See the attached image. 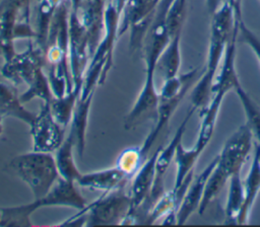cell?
<instances>
[{"mask_svg": "<svg viewBox=\"0 0 260 227\" xmlns=\"http://www.w3.org/2000/svg\"><path fill=\"white\" fill-rule=\"evenodd\" d=\"M238 17L235 8L228 1L211 15L210 35L205 70L195 82L191 93V102L195 109L202 110L212 98V85L220 66L226 45L237 26Z\"/></svg>", "mask_w": 260, "mask_h": 227, "instance_id": "1", "label": "cell"}, {"mask_svg": "<svg viewBox=\"0 0 260 227\" xmlns=\"http://www.w3.org/2000/svg\"><path fill=\"white\" fill-rule=\"evenodd\" d=\"M76 183L61 176L44 197L29 204L0 208L1 226L28 227L31 226L30 216L41 208L68 207L82 210L87 204L76 187Z\"/></svg>", "mask_w": 260, "mask_h": 227, "instance_id": "2", "label": "cell"}, {"mask_svg": "<svg viewBox=\"0 0 260 227\" xmlns=\"http://www.w3.org/2000/svg\"><path fill=\"white\" fill-rule=\"evenodd\" d=\"M6 168L28 186L34 200L48 194L60 177L55 157L49 152L32 150L18 154L9 161Z\"/></svg>", "mask_w": 260, "mask_h": 227, "instance_id": "3", "label": "cell"}, {"mask_svg": "<svg viewBox=\"0 0 260 227\" xmlns=\"http://www.w3.org/2000/svg\"><path fill=\"white\" fill-rule=\"evenodd\" d=\"M131 207L129 193L124 187L104 193L99 199L79 210L85 218V226L123 225Z\"/></svg>", "mask_w": 260, "mask_h": 227, "instance_id": "4", "label": "cell"}, {"mask_svg": "<svg viewBox=\"0 0 260 227\" xmlns=\"http://www.w3.org/2000/svg\"><path fill=\"white\" fill-rule=\"evenodd\" d=\"M161 0H128L122 10L118 36L130 30V49L136 51L142 46L144 35Z\"/></svg>", "mask_w": 260, "mask_h": 227, "instance_id": "5", "label": "cell"}, {"mask_svg": "<svg viewBox=\"0 0 260 227\" xmlns=\"http://www.w3.org/2000/svg\"><path fill=\"white\" fill-rule=\"evenodd\" d=\"M44 52L32 42L22 53H14L4 60L1 68V75L13 85L24 83L27 86L32 84L38 76L44 71Z\"/></svg>", "mask_w": 260, "mask_h": 227, "instance_id": "6", "label": "cell"}, {"mask_svg": "<svg viewBox=\"0 0 260 227\" xmlns=\"http://www.w3.org/2000/svg\"><path fill=\"white\" fill-rule=\"evenodd\" d=\"M29 129L34 151L53 153L65 139V128L55 120L49 102H43Z\"/></svg>", "mask_w": 260, "mask_h": 227, "instance_id": "7", "label": "cell"}, {"mask_svg": "<svg viewBox=\"0 0 260 227\" xmlns=\"http://www.w3.org/2000/svg\"><path fill=\"white\" fill-rule=\"evenodd\" d=\"M252 139L253 135L249 127L244 124L225 141L217 155V165L230 176L242 171L252 150Z\"/></svg>", "mask_w": 260, "mask_h": 227, "instance_id": "8", "label": "cell"}, {"mask_svg": "<svg viewBox=\"0 0 260 227\" xmlns=\"http://www.w3.org/2000/svg\"><path fill=\"white\" fill-rule=\"evenodd\" d=\"M158 151H159V147L155 150V152L149 158H147L142 163L140 168L133 175L132 185L129 192L130 199H131L130 212L126 217V219L124 220L123 225L125 224L131 225V221L134 214L146 201V199L148 198L151 192L154 178H155V162H156Z\"/></svg>", "mask_w": 260, "mask_h": 227, "instance_id": "9", "label": "cell"}, {"mask_svg": "<svg viewBox=\"0 0 260 227\" xmlns=\"http://www.w3.org/2000/svg\"><path fill=\"white\" fill-rule=\"evenodd\" d=\"M159 100V93L155 88L154 77L145 76L142 88L137 96L135 103L124 119V128L131 130L138 125L141 120L154 114Z\"/></svg>", "mask_w": 260, "mask_h": 227, "instance_id": "10", "label": "cell"}, {"mask_svg": "<svg viewBox=\"0 0 260 227\" xmlns=\"http://www.w3.org/2000/svg\"><path fill=\"white\" fill-rule=\"evenodd\" d=\"M236 13L238 10H235ZM238 17V14H237ZM238 36V22L237 26L226 45L221 63L219 72L217 71L213 85H212V95L213 94H222L225 96V94L234 90L235 86L240 82L239 76L237 74L236 70V55H237V49H236V41Z\"/></svg>", "mask_w": 260, "mask_h": 227, "instance_id": "11", "label": "cell"}, {"mask_svg": "<svg viewBox=\"0 0 260 227\" xmlns=\"http://www.w3.org/2000/svg\"><path fill=\"white\" fill-rule=\"evenodd\" d=\"M216 162L217 156H215L208 163V165L196 177L192 179L177 210V225L185 224L188 219L195 213V211L198 212L202 201L206 180L212 169L216 165Z\"/></svg>", "mask_w": 260, "mask_h": 227, "instance_id": "12", "label": "cell"}, {"mask_svg": "<svg viewBox=\"0 0 260 227\" xmlns=\"http://www.w3.org/2000/svg\"><path fill=\"white\" fill-rule=\"evenodd\" d=\"M130 178V176H128L117 165H115L114 167L102 170L86 173L81 172L76 180V184L88 190L108 193L114 190L125 187L128 179Z\"/></svg>", "mask_w": 260, "mask_h": 227, "instance_id": "13", "label": "cell"}, {"mask_svg": "<svg viewBox=\"0 0 260 227\" xmlns=\"http://www.w3.org/2000/svg\"><path fill=\"white\" fill-rule=\"evenodd\" d=\"M0 116L3 118L10 117L22 121L26 125H30L36 114L23 106L20 95L12 83L3 82L0 80Z\"/></svg>", "mask_w": 260, "mask_h": 227, "instance_id": "14", "label": "cell"}, {"mask_svg": "<svg viewBox=\"0 0 260 227\" xmlns=\"http://www.w3.org/2000/svg\"><path fill=\"white\" fill-rule=\"evenodd\" d=\"M260 192V161L254 152V157L244 181V203L237 218V225L248 223L252 207Z\"/></svg>", "mask_w": 260, "mask_h": 227, "instance_id": "15", "label": "cell"}, {"mask_svg": "<svg viewBox=\"0 0 260 227\" xmlns=\"http://www.w3.org/2000/svg\"><path fill=\"white\" fill-rule=\"evenodd\" d=\"M224 95L222 94H213L210 102L207 104V106L200 110V126H199V131L197 135V140L195 142V147L199 149L201 152L205 149V147L208 145L209 141L212 138L215 125H216V120L217 116L220 109V106L222 104Z\"/></svg>", "mask_w": 260, "mask_h": 227, "instance_id": "16", "label": "cell"}, {"mask_svg": "<svg viewBox=\"0 0 260 227\" xmlns=\"http://www.w3.org/2000/svg\"><path fill=\"white\" fill-rule=\"evenodd\" d=\"M75 147L74 137L70 131L65 137L61 146L55 151V161L60 176L66 180L76 183L77 178L81 174L73 156V148Z\"/></svg>", "mask_w": 260, "mask_h": 227, "instance_id": "17", "label": "cell"}, {"mask_svg": "<svg viewBox=\"0 0 260 227\" xmlns=\"http://www.w3.org/2000/svg\"><path fill=\"white\" fill-rule=\"evenodd\" d=\"M244 203V182L241 172L235 173L229 180V193L224 208L225 224H237V218Z\"/></svg>", "mask_w": 260, "mask_h": 227, "instance_id": "18", "label": "cell"}, {"mask_svg": "<svg viewBox=\"0 0 260 227\" xmlns=\"http://www.w3.org/2000/svg\"><path fill=\"white\" fill-rule=\"evenodd\" d=\"M201 153L202 152L195 146L186 149L182 142L178 145L174 158L176 162V175L173 190L178 188L184 182L186 177L194 171V166Z\"/></svg>", "mask_w": 260, "mask_h": 227, "instance_id": "19", "label": "cell"}, {"mask_svg": "<svg viewBox=\"0 0 260 227\" xmlns=\"http://www.w3.org/2000/svg\"><path fill=\"white\" fill-rule=\"evenodd\" d=\"M181 36L182 33H178L170 39L158 60L157 66L161 70L165 79L179 75L181 67Z\"/></svg>", "mask_w": 260, "mask_h": 227, "instance_id": "20", "label": "cell"}, {"mask_svg": "<svg viewBox=\"0 0 260 227\" xmlns=\"http://www.w3.org/2000/svg\"><path fill=\"white\" fill-rule=\"evenodd\" d=\"M234 90L245 111L246 125L249 127L256 143L260 146V108L251 98L249 93L243 88L241 82L235 86Z\"/></svg>", "mask_w": 260, "mask_h": 227, "instance_id": "21", "label": "cell"}, {"mask_svg": "<svg viewBox=\"0 0 260 227\" xmlns=\"http://www.w3.org/2000/svg\"><path fill=\"white\" fill-rule=\"evenodd\" d=\"M80 93V89L73 88L72 91L61 97H54L50 102L51 109L55 120L66 129L70 124L73 111Z\"/></svg>", "mask_w": 260, "mask_h": 227, "instance_id": "22", "label": "cell"}, {"mask_svg": "<svg viewBox=\"0 0 260 227\" xmlns=\"http://www.w3.org/2000/svg\"><path fill=\"white\" fill-rule=\"evenodd\" d=\"M230 177L231 176L224 170H222L217 165V162H216V165L212 169V171L209 174V176L206 180V183H205L202 201H201V204H200V207L198 210V213L200 215H202L204 213V211L207 209L209 204L222 191L224 185L230 180Z\"/></svg>", "mask_w": 260, "mask_h": 227, "instance_id": "23", "label": "cell"}, {"mask_svg": "<svg viewBox=\"0 0 260 227\" xmlns=\"http://www.w3.org/2000/svg\"><path fill=\"white\" fill-rule=\"evenodd\" d=\"M187 14V0H172L166 14V24L170 39L182 33Z\"/></svg>", "mask_w": 260, "mask_h": 227, "instance_id": "24", "label": "cell"}, {"mask_svg": "<svg viewBox=\"0 0 260 227\" xmlns=\"http://www.w3.org/2000/svg\"><path fill=\"white\" fill-rule=\"evenodd\" d=\"M35 97L41 98L44 102L49 103L54 98V94L52 92V88L45 71H43L38 76L36 81L29 86H27L26 91L20 95V99L23 103L30 101Z\"/></svg>", "mask_w": 260, "mask_h": 227, "instance_id": "25", "label": "cell"}, {"mask_svg": "<svg viewBox=\"0 0 260 227\" xmlns=\"http://www.w3.org/2000/svg\"><path fill=\"white\" fill-rule=\"evenodd\" d=\"M144 161L145 157L142 155L140 147H131L121 152L116 165L128 176L133 177Z\"/></svg>", "mask_w": 260, "mask_h": 227, "instance_id": "26", "label": "cell"}, {"mask_svg": "<svg viewBox=\"0 0 260 227\" xmlns=\"http://www.w3.org/2000/svg\"><path fill=\"white\" fill-rule=\"evenodd\" d=\"M108 0H85L79 13L85 23L94 25L104 22V14Z\"/></svg>", "mask_w": 260, "mask_h": 227, "instance_id": "27", "label": "cell"}, {"mask_svg": "<svg viewBox=\"0 0 260 227\" xmlns=\"http://www.w3.org/2000/svg\"><path fill=\"white\" fill-rule=\"evenodd\" d=\"M238 14V33L243 42L253 51L259 64H260V37L253 32L244 22L242 18V10L237 11Z\"/></svg>", "mask_w": 260, "mask_h": 227, "instance_id": "28", "label": "cell"}, {"mask_svg": "<svg viewBox=\"0 0 260 227\" xmlns=\"http://www.w3.org/2000/svg\"><path fill=\"white\" fill-rule=\"evenodd\" d=\"M224 1L226 0H206V6L209 14L212 15Z\"/></svg>", "mask_w": 260, "mask_h": 227, "instance_id": "29", "label": "cell"}, {"mask_svg": "<svg viewBox=\"0 0 260 227\" xmlns=\"http://www.w3.org/2000/svg\"><path fill=\"white\" fill-rule=\"evenodd\" d=\"M128 0H110V2L115 6L118 14L121 16V13H122V10L126 4Z\"/></svg>", "mask_w": 260, "mask_h": 227, "instance_id": "30", "label": "cell"}, {"mask_svg": "<svg viewBox=\"0 0 260 227\" xmlns=\"http://www.w3.org/2000/svg\"><path fill=\"white\" fill-rule=\"evenodd\" d=\"M230 4L234 6L235 9H241V0H226Z\"/></svg>", "mask_w": 260, "mask_h": 227, "instance_id": "31", "label": "cell"}, {"mask_svg": "<svg viewBox=\"0 0 260 227\" xmlns=\"http://www.w3.org/2000/svg\"><path fill=\"white\" fill-rule=\"evenodd\" d=\"M254 148H255V153H256V155L258 156V159H259V161H260V146L255 142V144H254Z\"/></svg>", "mask_w": 260, "mask_h": 227, "instance_id": "32", "label": "cell"}, {"mask_svg": "<svg viewBox=\"0 0 260 227\" xmlns=\"http://www.w3.org/2000/svg\"><path fill=\"white\" fill-rule=\"evenodd\" d=\"M4 53H5V48H4V45H3V42L0 37V56H4Z\"/></svg>", "mask_w": 260, "mask_h": 227, "instance_id": "33", "label": "cell"}, {"mask_svg": "<svg viewBox=\"0 0 260 227\" xmlns=\"http://www.w3.org/2000/svg\"><path fill=\"white\" fill-rule=\"evenodd\" d=\"M3 117L0 116V136L3 134V131H4V127H3Z\"/></svg>", "mask_w": 260, "mask_h": 227, "instance_id": "34", "label": "cell"}, {"mask_svg": "<svg viewBox=\"0 0 260 227\" xmlns=\"http://www.w3.org/2000/svg\"><path fill=\"white\" fill-rule=\"evenodd\" d=\"M0 226H1V213H0Z\"/></svg>", "mask_w": 260, "mask_h": 227, "instance_id": "35", "label": "cell"}]
</instances>
